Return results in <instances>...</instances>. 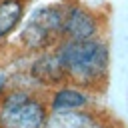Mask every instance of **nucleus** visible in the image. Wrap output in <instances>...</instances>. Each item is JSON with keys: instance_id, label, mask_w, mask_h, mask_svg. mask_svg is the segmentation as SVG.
Here are the masks:
<instances>
[{"instance_id": "5", "label": "nucleus", "mask_w": 128, "mask_h": 128, "mask_svg": "<svg viewBox=\"0 0 128 128\" xmlns=\"http://www.w3.org/2000/svg\"><path fill=\"white\" fill-rule=\"evenodd\" d=\"M20 14H22V6L18 0H6L0 4V36H4L14 28Z\"/></svg>"}, {"instance_id": "7", "label": "nucleus", "mask_w": 128, "mask_h": 128, "mask_svg": "<svg viewBox=\"0 0 128 128\" xmlns=\"http://www.w3.org/2000/svg\"><path fill=\"white\" fill-rule=\"evenodd\" d=\"M0 88H2V78H0Z\"/></svg>"}, {"instance_id": "6", "label": "nucleus", "mask_w": 128, "mask_h": 128, "mask_svg": "<svg viewBox=\"0 0 128 128\" xmlns=\"http://www.w3.org/2000/svg\"><path fill=\"white\" fill-rule=\"evenodd\" d=\"M86 104V98L84 94L76 92V90H60L56 96H54V110L56 112H64V110H74V108H80Z\"/></svg>"}, {"instance_id": "3", "label": "nucleus", "mask_w": 128, "mask_h": 128, "mask_svg": "<svg viewBox=\"0 0 128 128\" xmlns=\"http://www.w3.org/2000/svg\"><path fill=\"white\" fill-rule=\"evenodd\" d=\"M62 26L64 30L68 32V36L72 40H90L92 34L96 32V22L90 14H86L84 10L80 8H74L70 10L64 20H62Z\"/></svg>"}, {"instance_id": "1", "label": "nucleus", "mask_w": 128, "mask_h": 128, "mask_svg": "<svg viewBox=\"0 0 128 128\" xmlns=\"http://www.w3.org/2000/svg\"><path fill=\"white\" fill-rule=\"evenodd\" d=\"M58 62L78 82H92L100 78L108 66V52L100 42L70 40L60 48Z\"/></svg>"}, {"instance_id": "2", "label": "nucleus", "mask_w": 128, "mask_h": 128, "mask_svg": "<svg viewBox=\"0 0 128 128\" xmlns=\"http://www.w3.org/2000/svg\"><path fill=\"white\" fill-rule=\"evenodd\" d=\"M44 120L42 104L26 94H10L0 108L2 128H42Z\"/></svg>"}, {"instance_id": "4", "label": "nucleus", "mask_w": 128, "mask_h": 128, "mask_svg": "<svg viewBox=\"0 0 128 128\" xmlns=\"http://www.w3.org/2000/svg\"><path fill=\"white\" fill-rule=\"evenodd\" d=\"M46 128H102V126L88 114L64 110V112H56L48 120Z\"/></svg>"}]
</instances>
